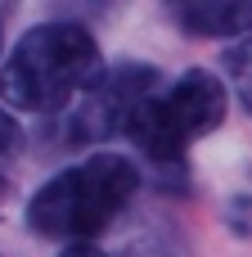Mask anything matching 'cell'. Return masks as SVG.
<instances>
[{"instance_id": "6da1fadb", "label": "cell", "mask_w": 252, "mask_h": 257, "mask_svg": "<svg viewBox=\"0 0 252 257\" xmlns=\"http://www.w3.org/2000/svg\"><path fill=\"white\" fill-rule=\"evenodd\" d=\"M135 190H140V172L131 158L95 154L36 190V199L27 203V226L45 239L81 244V239H95L99 230H108L126 212Z\"/></svg>"}, {"instance_id": "9c48e42d", "label": "cell", "mask_w": 252, "mask_h": 257, "mask_svg": "<svg viewBox=\"0 0 252 257\" xmlns=\"http://www.w3.org/2000/svg\"><path fill=\"white\" fill-rule=\"evenodd\" d=\"M59 257H108V253H104V248H95V244H68Z\"/></svg>"}, {"instance_id": "7a4b0ae2", "label": "cell", "mask_w": 252, "mask_h": 257, "mask_svg": "<svg viewBox=\"0 0 252 257\" xmlns=\"http://www.w3.org/2000/svg\"><path fill=\"white\" fill-rule=\"evenodd\" d=\"M99 72V45L77 23L32 27L0 68V99L18 113H59Z\"/></svg>"}, {"instance_id": "3957f363", "label": "cell", "mask_w": 252, "mask_h": 257, "mask_svg": "<svg viewBox=\"0 0 252 257\" xmlns=\"http://www.w3.org/2000/svg\"><path fill=\"white\" fill-rule=\"evenodd\" d=\"M225 122V86L216 72H185L171 90L162 95H144L135 104V113L126 117V131L149 163L158 167H180L185 163V149L194 140H203L207 131H216Z\"/></svg>"}, {"instance_id": "30bf717a", "label": "cell", "mask_w": 252, "mask_h": 257, "mask_svg": "<svg viewBox=\"0 0 252 257\" xmlns=\"http://www.w3.org/2000/svg\"><path fill=\"white\" fill-rule=\"evenodd\" d=\"M0 50H5V27H0Z\"/></svg>"}, {"instance_id": "8992f818", "label": "cell", "mask_w": 252, "mask_h": 257, "mask_svg": "<svg viewBox=\"0 0 252 257\" xmlns=\"http://www.w3.org/2000/svg\"><path fill=\"white\" fill-rule=\"evenodd\" d=\"M225 72H230L234 95L243 99V108L252 113V36H248V41H239V45L225 54Z\"/></svg>"}, {"instance_id": "ba28073f", "label": "cell", "mask_w": 252, "mask_h": 257, "mask_svg": "<svg viewBox=\"0 0 252 257\" xmlns=\"http://www.w3.org/2000/svg\"><path fill=\"white\" fill-rule=\"evenodd\" d=\"M225 217H230V226H234L239 235H252V199H234Z\"/></svg>"}, {"instance_id": "277c9868", "label": "cell", "mask_w": 252, "mask_h": 257, "mask_svg": "<svg viewBox=\"0 0 252 257\" xmlns=\"http://www.w3.org/2000/svg\"><path fill=\"white\" fill-rule=\"evenodd\" d=\"M158 86V72L144 63H117L108 72H95L68 117V140L90 145V140H113L126 131V117L135 113V104Z\"/></svg>"}, {"instance_id": "52a82bcc", "label": "cell", "mask_w": 252, "mask_h": 257, "mask_svg": "<svg viewBox=\"0 0 252 257\" xmlns=\"http://www.w3.org/2000/svg\"><path fill=\"white\" fill-rule=\"evenodd\" d=\"M18 145H23V126L14 122V113H5V108H0V167L18 154Z\"/></svg>"}, {"instance_id": "5b68a950", "label": "cell", "mask_w": 252, "mask_h": 257, "mask_svg": "<svg viewBox=\"0 0 252 257\" xmlns=\"http://www.w3.org/2000/svg\"><path fill=\"white\" fill-rule=\"evenodd\" d=\"M180 27L189 36H243L252 32V0H180Z\"/></svg>"}]
</instances>
